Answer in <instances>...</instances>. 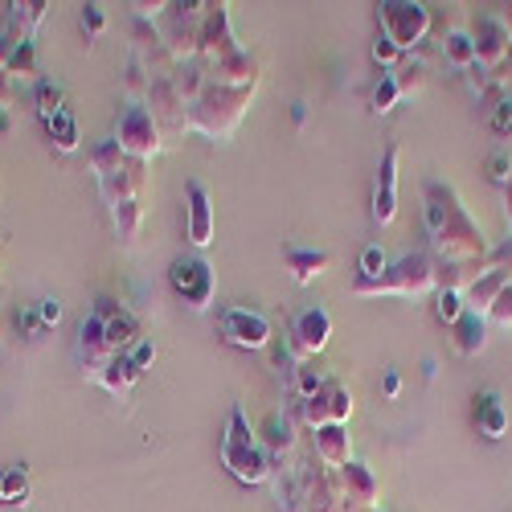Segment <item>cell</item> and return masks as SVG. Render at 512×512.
Listing matches in <instances>:
<instances>
[{"instance_id": "30bf717a", "label": "cell", "mask_w": 512, "mask_h": 512, "mask_svg": "<svg viewBox=\"0 0 512 512\" xmlns=\"http://www.w3.org/2000/svg\"><path fill=\"white\" fill-rule=\"evenodd\" d=\"M398 160H402V148L390 144L377 164V181H373V222L377 226H390L398 213Z\"/></svg>"}, {"instance_id": "5bb4252c", "label": "cell", "mask_w": 512, "mask_h": 512, "mask_svg": "<svg viewBox=\"0 0 512 512\" xmlns=\"http://www.w3.org/2000/svg\"><path fill=\"white\" fill-rule=\"evenodd\" d=\"M197 54H205V58H213V62L238 54V41H234V33H230V13H226V5H209L205 25H201V46H197Z\"/></svg>"}, {"instance_id": "d4e9b609", "label": "cell", "mask_w": 512, "mask_h": 512, "mask_svg": "<svg viewBox=\"0 0 512 512\" xmlns=\"http://www.w3.org/2000/svg\"><path fill=\"white\" fill-rule=\"evenodd\" d=\"M140 377H144V373H140L132 361H127V353H119V357L107 365V373L99 377V386H103V390H111V394H119V398H127Z\"/></svg>"}, {"instance_id": "277c9868", "label": "cell", "mask_w": 512, "mask_h": 512, "mask_svg": "<svg viewBox=\"0 0 512 512\" xmlns=\"http://www.w3.org/2000/svg\"><path fill=\"white\" fill-rule=\"evenodd\" d=\"M357 295H426L435 291V263L426 254H406L381 279H357Z\"/></svg>"}, {"instance_id": "8fae6325", "label": "cell", "mask_w": 512, "mask_h": 512, "mask_svg": "<svg viewBox=\"0 0 512 512\" xmlns=\"http://www.w3.org/2000/svg\"><path fill=\"white\" fill-rule=\"evenodd\" d=\"M78 361H82V373H87L91 381H99L107 373V365L115 361L111 345H107V332H103V320L87 316L78 324Z\"/></svg>"}, {"instance_id": "6da1fadb", "label": "cell", "mask_w": 512, "mask_h": 512, "mask_svg": "<svg viewBox=\"0 0 512 512\" xmlns=\"http://www.w3.org/2000/svg\"><path fill=\"white\" fill-rule=\"evenodd\" d=\"M426 230H431V242L443 259L463 263V259H476L484 250L476 222L463 213V205L455 201V193H447L443 185L426 189Z\"/></svg>"}, {"instance_id": "b9f144b4", "label": "cell", "mask_w": 512, "mask_h": 512, "mask_svg": "<svg viewBox=\"0 0 512 512\" xmlns=\"http://www.w3.org/2000/svg\"><path fill=\"white\" fill-rule=\"evenodd\" d=\"M488 320H496V324H512V283L504 287V295L496 300V308L488 312Z\"/></svg>"}, {"instance_id": "8992f818", "label": "cell", "mask_w": 512, "mask_h": 512, "mask_svg": "<svg viewBox=\"0 0 512 512\" xmlns=\"http://www.w3.org/2000/svg\"><path fill=\"white\" fill-rule=\"evenodd\" d=\"M377 25L406 54L410 46H418V41L431 33V13L422 5H410V0H390V5L377 9Z\"/></svg>"}, {"instance_id": "836d02e7", "label": "cell", "mask_w": 512, "mask_h": 512, "mask_svg": "<svg viewBox=\"0 0 512 512\" xmlns=\"http://www.w3.org/2000/svg\"><path fill=\"white\" fill-rule=\"evenodd\" d=\"M467 312V304H463V295L455 291V287H443L439 295H435V316H439V324H459V316Z\"/></svg>"}, {"instance_id": "8d00e7d4", "label": "cell", "mask_w": 512, "mask_h": 512, "mask_svg": "<svg viewBox=\"0 0 512 512\" xmlns=\"http://www.w3.org/2000/svg\"><path fill=\"white\" fill-rule=\"evenodd\" d=\"M488 181H496V185H512V160H508V152H492L488 156Z\"/></svg>"}, {"instance_id": "ba28073f", "label": "cell", "mask_w": 512, "mask_h": 512, "mask_svg": "<svg viewBox=\"0 0 512 512\" xmlns=\"http://www.w3.org/2000/svg\"><path fill=\"white\" fill-rule=\"evenodd\" d=\"M222 336L234 349L259 353L271 345V320L263 312H250V308H222Z\"/></svg>"}, {"instance_id": "f1b7e54d", "label": "cell", "mask_w": 512, "mask_h": 512, "mask_svg": "<svg viewBox=\"0 0 512 512\" xmlns=\"http://www.w3.org/2000/svg\"><path fill=\"white\" fill-rule=\"evenodd\" d=\"M0 504L5 508L29 504V472L25 467H5V476H0Z\"/></svg>"}, {"instance_id": "d590c367", "label": "cell", "mask_w": 512, "mask_h": 512, "mask_svg": "<svg viewBox=\"0 0 512 512\" xmlns=\"http://www.w3.org/2000/svg\"><path fill=\"white\" fill-rule=\"evenodd\" d=\"M386 271H390L386 250H381V246H369V250L361 254V279H381Z\"/></svg>"}, {"instance_id": "c3c4849f", "label": "cell", "mask_w": 512, "mask_h": 512, "mask_svg": "<svg viewBox=\"0 0 512 512\" xmlns=\"http://www.w3.org/2000/svg\"><path fill=\"white\" fill-rule=\"evenodd\" d=\"M504 205H508V222H512V185L504 189Z\"/></svg>"}, {"instance_id": "d6986e66", "label": "cell", "mask_w": 512, "mask_h": 512, "mask_svg": "<svg viewBox=\"0 0 512 512\" xmlns=\"http://www.w3.org/2000/svg\"><path fill=\"white\" fill-rule=\"evenodd\" d=\"M476 431L488 439V443H500L508 435V410L500 402L496 390H484L476 394Z\"/></svg>"}, {"instance_id": "7bdbcfd3", "label": "cell", "mask_w": 512, "mask_h": 512, "mask_svg": "<svg viewBox=\"0 0 512 512\" xmlns=\"http://www.w3.org/2000/svg\"><path fill=\"white\" fill-rule=\"evenodd\" d=\"M9 107H13V78L5 66H0V111H9Z\"/></svg>"}, {"instance_id": "e575fe53", "label": "cell", "mask_w": 512, "mask_h": 512, "mask_svg": "<svg viewBox=\"0 0 512 512\" xmlns=\"http://www.w3.org/2000/svg\"><path fill=\"white\" fill-rule=\"evenodd\" d=\"M295 386H300V398L308 402V398H316V394L328 386V377H324V373H316L312 365H300V369H295Z\"/></svg>"}, {"instance_id": "9a60e30c", "label": "cell", "mask_w": 512, "mask_h": 512, "mask_svg": "<svg viewBox=\"0 0 512 512\" xmlns=\"http://www.w3.org/2000/svg\"><path fill=\"white\" fill-rule=\"evenodd\" d=\"M185 197H189V218H185V238L193 250H205L213 242V205H209V193L201 181H189L185 185Z\"/></svg>"}, {"instance_id": "f546056e", "label": "cell", "mask_w": 512, "mask_h": 512, "mask_svg": "<svg viewBox=\"0 0 512 512\" xmlns=\"http://www.w3.org/2000/svg\"><path fill=\"white\" fill-rule=\"evenodd\" d=\"M33 103H37V115H41V119H54L58 111H66V95H62L58 82H50V78H37Z\"/></svg>"}, {"instance_id": "d6a6232c", "label": "cell", "mask_w": 512, "mask_h": 512, "mask_svg": "<svg viewBox=\"0 0 512 512\" xmlns=\"http://www.w3.org/2000/svg\"><path fill=\"white\" fill-rule=\"evenodd\" d=\"M91 164H95V177L103 181V177H111V173H119V168L127 164V156H123V148H119L115 140H103V144L95 148V156H91Z\"/></svg>"}, {"instance_id": "603a6c76", "label": "cell", "mask_w": 512, "mask_h": 512, "mask_svg": "<svg viewBox=\"0 0 512 512\" xmlns=\"http://www.w3.org/2000/svg\"><path fill=\"white\" fill-rule=\"evenodd\" d=\"M103 332H107V345H111V353L119 357V353H132L140 340H144V332H140V320H136V312H119L115 320H107L103 324Z\"/></svg>"}, {"instance_id": "bcb514c9", "label": "cell", "mask_w": 512, "mask_h": 512, "mask_svg": "<svg viewBox=\"0 0 512 512\" xmlns=\"http://www.w3.org/2000/svg\"><path fill=\"white\" fill-rule=\"evenodd\" d=\"M13 132V119H9V111H0V140H5Z\"/></svg>"}, {"instance_id": "4fadbf2b", "label": "cell", "mask_w": 512, "mask_h": 512, "mask_svg": "<svg viewBox=\"0 0 512 512\" xmlns=\"http://www.w3.org/2000/svg\"><path fill=\"white\" fill-rule=\"evenodd\" d=\"M353 414V394L340 386V381H328V386L304 402V422L308 426H328V422H349Z\"/></svg>"}, {"instance_id": "44dd1931", "label": "cell", "mask_w": 512, "mask_h": 512, "mask_svg": "<svg viewBox=\"0 0 512 512\" xmlns=\"http://www.w3.org/2000/svg\"><path fill=\"white\" fill-rule=\"evenodd\" d=\"M345 472V500H357L365 512H373V504H377V496H381V484L373 480V472L365 463H349V467H340Z\"/></svg>"}, {"instance_id": "1f68e13d", "label": "cell", "mask_w": 512, "mask_h": 512, "mask_svg": "<svg viewBox=\"0 0 512 512\" xmlns=\"http://www.w3.org/2000/svg\"><path fill=\"white\" fill-rule=\"evenodd\" d=\"M398 99H402L398 78H394V74H381V78H377V87H373V95H369L373 115H390V111L398 107Z\"/></svg>"}, {"instance_id": "ffe728a7", "label": "cell", "mask_w": 512, "mask_h": 512, "mask_svg": "<svg viewBox=\"0 0 512 512\" xmlns=\"http://www.w3.org/2000/svg\"><path fill=\"white\" fill-rule=\"evenodd\" d=\"M213 82L218 87H259V62L238 50L222 62H213Z\"/></svg>"}, {"instance_id": "7dc6e473", "label": "cell", "mask_w": 512, "mask_h": 512, "mask_svg": "<svg viewBox=\"0 0 512 512\" xmlns=\"http://www.w3.org/2000/svg\"><path fill=\"white\" fill-rule=\"evenodd\" d=\"M291 119L304 123V119H308V103H295V107H291Z\"/></svg>"}, {"instance_id": "83f0119b", "label": "cell", "mask_w": 512, "mask_h": 512, "mask_svg": "<svg viewBox=\"0 0 512 512\" xmlns=\"http://www.w3.org/2000/svg\"><path fill=\"white\" fill-rule=\"evenodd\" d=\"M443 54H447V62H451L455 70H472V66L480 62V58H476V41H472V33H463V29L447 33Z\"/></svg>"}, {"instance_id": "5b68a950", "label": "cell", "mask_w": 512, "mask_h": 512, "mask_svg": "<svg viewBox=\"0 0 512 512\" xmlns=\"http://www.w3.org/2000/svg\"><path fill=\"white\" fill-rule=\"evenodd\" d=\"M115 144L123 148L127 160L148 164V160L160 152V123H156L152 107H144V103L127 107V111L119 115V127H115Z\"/></svg>"}, {"instance_id": "52a82bcc", "label": "cell", "mask_w": 512, "mask_h": 512, "mask_svg": "<svg viewBox=\"0 0 512 512\" xmlns=\"http://www.w3.org/2000/svg\"><path fill=\"white\" fill-rule=\"evenodd\" d=\"M168 279H173V291L193 312H205L213 304V267L201 259V254H193V259H173Z\"/></svg>"}, {"instance_id": "60d3db41", "label": "cell", "mask_w": 512, "mask_h": 512, "mask_svg": "<svg viewBox=\"0 0 512 512\" xmlns=\"http://www.w3.org/2000/svg\"><path fill=\"white\" fill-rule=\"evenodd\" d=\"M492 132H496V136H508V132H512V99H504V103L492 111Z\"/></svg>"}, {"instance_id": "2e32d148", "label": "cell", "mask_w": 512, "mask_h": 512, "mask_svg": "<svg viewBox=\"0 0 512 512\" xmlns=\"http://www.w3.org/2000/svg\"><path fill=\"white\" fill-rule=\"evenodd\" d=\"M349 426L345 422H328V426H316V459L328 467V472H340L349 467Z\"/></svg>"}, {"instance_id": "f35d334b", "label": "cell", "mask_w": 512, "mask_h": 512, "mask_svg": "<svg viewBox=\"0 0 512 512\" xmlns=\"http://www.w3.org/2000/svg\"><path fill=\"white\" fill-rule=\"evenodd\" d=\"M82 29H87V37H99V33L107 29V13H103V5H87V9H82Z\"/></svg>"}, {"instance_id": "cb8c5ba5", "label": "cell", "mask_w": 512, "mask_h": 512, "mask_svg": "<svg viewBox=\"0 0 512 512\" xmlns=\"http://www.w3.org/2000/svg\"><path fill=\"white\" fill-rule=\"evenodd\" d=\"M287 271H291V279L295 283H312V279H320L324 271H328V254L324 250H300V246H287Z\"/></svg>"}, {"instance_id": "4dcf8cb0", "label": "cell", "mask_w": 512, "mask_h": 512, "mask_svg": "<svg viewBox=\"0 0 512 512\" xmlns=\"http://www.w3.org/2000/svg\"><path fill=\"white\" fill-rule=\"evenodd\" d=\"M9 70V78H37L41 74V66H37V50H33V41H21V46L0 62Z\"/></svg>"}, {"instance_id": "7c38bea8", "label": "cell", "mask_w": 512, "mask_h": 512, "mask_svg": "<svg viewBox=\"0 0 512 512\" xmlns=\"http://www.w3.org/2000/svg\"><path fill=\"white\" fill-rule=\"evenodd\" d=\"M472 41H476V58H480L476 66H480V70H492V66H500V62L508 58L512 33H508L504 17L484 13V17H480V25H476V33H472Z\"/></svg>"}, {"instance_id": "f6af8a7d", "label": "cell", "mask_w": 512, "mask_h": 512, "mask_svg": "<svg viewBox=\"0 0 512 512\" xmlns=\"http://www.w3.org/2000/svg\"><path fill=\"white\" fill-rule=\"evenodd\" d=\"M402 394V377H398V369H390L386 373V398H398Z\"/></svg>"}, {"instance_id": "ab89813d", "label": "cell", "mask_w": 512, "mask_h": 512, "mask_svg": "<svg viewBox=\"0 0 512 512\" xmlns=\"http://www.w3.org/2000/svg\"><path fill=\"white\" fill-rule=\"evenodd\" d=\"M127 361H132V365H136L140 373H148V365L156 361V345H152V340L144 336V340H140V345H136L132 353H127Z\"/></svg>"}, {"instance_id": "7402d4cb", "label": "cell", "mask_w": 512, "mask_h": 512, "mask_svg": "<svg viewBox=\"0 0 512 512\" xmlns=\"http://www.w3.org/2000/svg\"><path fill=\"white\" fill-rule=\"evenodd\" d=\"M484 345H488V316L463 312L459 324H455V349L463 357H476V353H484Z\"/></svg>"}, {"instance_id": "9c48e42d", "label": "cell", "mask_w": 512, "mask_h": 512, "mask_svg": "<svg viewBox=\"0 0 512 512\" xmlns=\"http://www.w3.org/2000/svg\"><path fill=\"white\" fill-rule=\"evenodd\" d=\"M328 336H332V320L324 308H304L300 316H295L291 324V357L308 365L324 345H328Z\"/></svg>"}, {"instance_id": "e0dca14e", "label": "cell", "mask_w": 512, "mask_h": 512, "mask_svg": "<svg viewBox=\"0 0 512 512\" xmlns=\"http://www.w3.org/2000/svg\"><path fill=\"white\" fill-rule=\"evenodd\" d=\"M508 283H512V271H504V267H496V271L480 275L472 287H467V295H463L467 312H480V316H488V312L496 308V300L504 295V287H508Z\"/></svg>"}, {"instance_id": "74e56055", "label": "cell", "mask_w": 512, "mask_h": 512, "mask_svg": "<svg viewBox=\"0 0 512 512\" xmlns=\"http://www.w3.org/2000/svg\"><path fill=\"white\" fill-rule=\"evenodd\" d=\"M398 58H402V50L394 46L386 33H377V41H373V62H377V66H394Z\"/></svg>"}, {"instance_id": "3957f363", "label": "cell", "mask_w": 512, "mask_h": 512, "mask_svg": "<svg viewBox=\"0 0 512 512\" xmlns=\"http://www.w3.org/2000/svg\"><path fill=\"white\" fill-rule=\"evenodd\" d=\"M250 95H254V87H218V82H209L205 95L197 103H189L185 127H193V132H205L213 140H222V136H230L234 127H238Z\"/></svg>"}, {"instance_id": "484cf974", "label": "cell", "mask_w": 512, "mask_h": 512, "mask_svg": "<svg viewBox=\"0 0 512 512\" xmlns=\"http://www.w3.org/2000/svg\"><path fill=\"white\" fill-rule=\"evenodd\" d=\"M111 222H115L119 242L132 246L136 234H140V222H144V201H119V205H111Z\"/></svg>"}, {"instance_id": "4316f807", "label": "cell", "mask_w": 512, "mask_h": 512, "mask_svg": "<svg viewBox=\"0 0 512 512\" xmlns=\"http://www.w3.org/2000/svg\"><path fill=\"white\" fill-rule=\"evenodd\" d=\"M46 123V136H50V144L58 148V152H78V123H74V115L70 111H58L54 119H41Z\"/></svg>"}, {"instance_id": "681fc988", "label": "cell", "mask_w": 512, "mask_h": 512, "mask_svg": "<svg viewBox=\"0 0 512 512\" xmlns=\"http://www.w3.org/2000/svg\"><path fill=\"white\" fill-rule=\"evenodd\" d=\"M504 62H508V66H512V46H508V58H504Z\"/></svg>"}, {"instance_id": "ee69618b", "label": "cell", "mask_w": 512, "mask_h": 512, "mask_svg": "<svg viewBox=\"0 0 512 512\" xmlns=\"http://www.w3.org/2000/svg\"><path fill=\"white\" fill-rule=\"evenodd\" d=\"M37 316H41V324L50 328V324L62 320V304H58V300H41V312H37Z\"/></svg>"}, {"instance_id": "7a4b0ae2", "label": "cell", "mask_w": 512, "mask_h": 512, "mask_svg": "<svg viewBox=\"0 0 512 512\" xmlns=\"http://www.w3.org/2000/svg\"><path fill=\"white\" fill-rule=\"evenodd\" d=\"M222 463L238 484H267L271 480V455H267L263 439L250 431V422L238 406L230 410V426H226V439H222Z\"/></svg>"}, {"instance_id": "ac0fdd59", "label": "cell", "mask_w": 512, "mask_h": 512, "mask_svg": "<svg viewBox=\"0 0 512 512\" xmlns=\"http://www.w3.org/2000/svg\"><path fill=\"white\" fill-rule=\"evenodd\" d=\"M99 189H103L107 205H119V201H140V193H144V164L127 160V164L119 168V173H111V177H103V181H99Z\"/></svg>"}]
</instances>
